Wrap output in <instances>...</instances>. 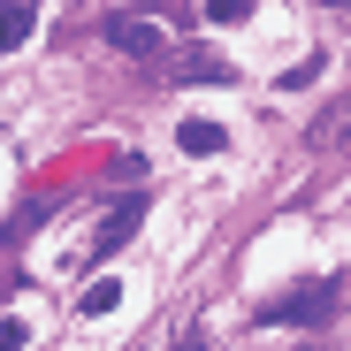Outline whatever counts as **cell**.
Here are the masks:
<instances>
[{
    "label": "cell",
    "mask_w": 351,
    "mask_h": 351,
    "mask_svg": "<svg viewBox=\"0 0 351 351\" xmlns=\"http://www.w3.org/2000/svg\"><path fill=\"white\" fill-rule=\"evenodd\" d=\"M176 84H237V69H229L221 53L191 46V53H176Z\"/></svg>",
    "instance_id": "cell-4"
},
{
    "label": "cell",
    "mask_w": 351,
    "mask_h": 351,
    "mask_svg": "<svg viewBox=\"0 0 351 351\" xmlns=\"http://www.w3.org/2000/svg\"><path fill=\"white\" fill-rule=\"evenodd\" d=\"M114 306H123V282H114V275L84 282V298H77V313H84V321H92V313H114Z\"/></svg>",
    "instance_id": "cell-6"
},
{
    "label": "cell",
    "mask_w": 351,
    "mask_h": 351,
    "mask_svg": "<svg viewBox=\"0 0 351 351\" xmlns=\"http://www.w3.org/2000/svg\"><path fill=\"white\" fill-rule=\"evenodd\" d=\"M176 351H206V336H199V328H184V336H176Z\"/></svg>",
    "instance_id": "cell-11"
},
{
    "label": "cell",
    "mask_w": 351,
    "mask_h": 351,
    "mask_svg": "<svg viewBox=\"0 0 351 351\" xmlns=\"http://www.w3.org/2000/svg\"><path fill=\"white\" fill-rule=\"evenodd\" d=\"M138 221H145V199H114V206H107V221L92 229V260H107V252H123V245L138 237Z\"/></svg>",
    "instance_id": "cell-3"
},
{
    "label": "cell",
    "mask_w": 351,
    "mask_h": 351,
    "mask_svg": "<svg viewBox=\"0 0 351 351\" xmlns=\"http://www.w3.org/2000/svg\"><path fill=\"white\" fill-rule=\"evenodd\" d=\"M313 145H343V153H351V99H343V107H328L321 123H313Z\"/></svg>",
    "instance_id": "cell-7"
},
{
    "label": "cell",
    "mask_w": 351,
    "mask_h": 351,
    "mask_svg": "<svg viewBox=\"0 0 351 351\" xmlns=\"http://www.w3.org/2000/svg\"><path fill=\"white\" fill-rule=\"evenodd\" d=\"M31 23H38V16L23 8V0H8V8H0V53H8V46H23V38H31Z\"/></svg>",
    "instance_id": "cell-8"
},
{
    "label": "cell",
    "mask_w": 351,
    "mask_h": 351,
    "mask_svg": "<svg viewBox=\"0 0 351 351\" xmlns=\"http://www.w3.org/2000/svg\"><path fill=\"white\" fill-rule=\"evenodd\" d=\"M336 306H343V282L336 275H313V282L275 290V298L260 306V321H275V328H321V321H336Z\"/></svg>",
    "instance_id": "cell-1"
},
{
    "label": "cell",
    "mask_w": 351,
    "mask_h": 351,
    "mask_svg": "<svg viewBox=\"0 0 351 351\" xmlns=\"http://www.w3.org/2000/svg\"><path fill=\"white\" fill-rule=\"evenodd\" d=\"M176 145H184V153H199V160H206V153H221V145H229V130H221V123H206V114H191V123L176 130Z\"/></svg>",
    "instance_id": "cell-5"
},
{
    "label": "cell",
    "mask_w": 351,
    "mask_h": 351,
    "mask_svg": "<svg viewBox=\"0 0 351 351\" xmlns=\"http://www.w3.org/2000/svg\"><path fill=\"white\" fill-rule=\"evenodd\" d=\"M31 343V321H16V313H0V351H23Z\"/></svg>",
    "instance_id": "cell-9"
},
{
    "label": "cell",
    "mask_w": 351,
    "mask_h": 351,
    "mask_svg": "<svg viewBox=\"0 0 351 351\" xmlns=\"http://www.w3.org/2000/svg\"><path fill=\"white\" fill-rule=\"evenodd\" d=\"M99 31H107V46L138 53V62H160V53H168V31H160L153 16H130V8H123V16H107Z\"/></svg>",
    "instance_id": "cell-2"
},
{
    "label": "cell",
    "mask_w": 351,
    "mask_h": 351,
    "mask_svg": "<svg viewBox=\"0 0 351 351\" xmlns=\"http://www.w3.org/2000/svg\"><path fill=\"white\" fill-rule=\"evenodd\" d=\"M199 16H214V23H245L252 0H214V8H199Z\"/></svg>",
    "instance_id": "cell-10"
}]
</instances>
